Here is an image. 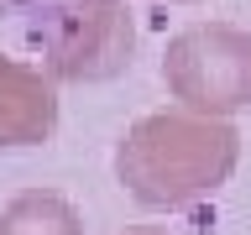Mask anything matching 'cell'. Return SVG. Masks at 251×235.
<instances>
[{"mask_svg": "<svg viewBox=\"0 0 251 235\" xmlns=\"http://www.w3.org/2000/svg\"><path fill=\"white\" fill-rule=\"evenodd\" d=\"M241 162V131L199 110H152L115 141V178L141 209H194Z\"/></svg>", "mask_w": 251, "mask_h": 235, "instance_id": "6da1fadb", "label": "cell"}, {"mask_svg": "<svg viewBox=\"0 0 251 235\" xmlns=\"http://www.w3.org/2000/svg\"><path fill=\"white\" fill-rule=\"evenodd\" d=\"M0 11L58 84H110L131 68L136 16L126 0H0Z\"/></svg>", "mask_w": 251, "mask_h": 235, "instance_id": "7a4b0ae2", "label": "cell"}, {"mask_svg": "<svg viewBox=\"0 0 251 235\" xmlns=\"http://www.w3.org/2000/svg\"><path fill=\"white\" fill-rule=\"evenodd\" d=\"M162 89L183 110L230 120L251 105V31L230 21L183 26L162 52Z\"/></svg>", "mask_w": 251, "mask_h": 235, "instance_id": "3957f363", "label": "cell"}, {"mask_svg": "<svg viewBox=\"0 0 251 235\" xmlns=\"http://www.w3.org/2000/svg\"><path fill=\"white\" fill-rule=\"evenodd\" d=\"M58 125V78L42 63L0 52V152L42 146Z\"/></svg>", "mask_w": 251, "mask_h": 235, "instance_id": "277c9868", "label": "cell"}, {"mask_svg": "<svg viewBox=\"0 0 251 235\" xmlns=\"http://www.w3.org/2000/svg\"><path fill=\"white\" fill-rule=\"evenodd\" d=\"M0 235H84V214L52 188H26L0 209Z\"/></svg>", "mask_w": 251, "mask_h": 235, "instance_id": "5b68a950", "label": "cell"}, {"mask_svg": "<svg viewBox=\"0 0 251 235\" xmlns=\"http://www.w3.org/2000/svg\"><path fill=\"white\" fill-rule=\"evenodd\" d=\"M126 235H162V230H126Z\"/></svg>", "mask_w": 251, "mask_h": 235, "instance_id": "8992f818", "label": "cell"}, {"mask_svg": "<svg viewBox=\"0 0 251 235\" xmlns=\"http://www.w3.org/2000/svg\"><path fill=\"white\" fill-rule=\"evenodd\" d=\"M168 5H199V0H168Z\"/></svg>", "mask_w": 251, "mask_h": 235, "instance_id": "52a82bcc", "label": "cell"}]
</instances>
